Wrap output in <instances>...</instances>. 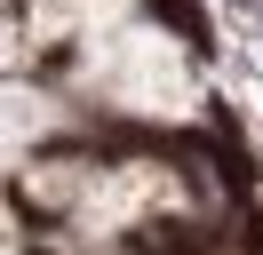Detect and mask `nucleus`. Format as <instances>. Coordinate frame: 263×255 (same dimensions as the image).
Wrapping results in <instances>:
<instances>
[{"instance_id":"obj_1","label":"nucleus","mask_w":263,"mask_h":255,"mask_svg":"<svg viewBox=\"0 0 263 255\" xmlns=\"http://www.w3.org/2000/svg\"><path fill=\"white\" fill-rule=\"evenodd\" d=\"M176 199V175L152 168V159H120V168H104L96 184H88V199L72 207L80 215L88 239H120V231H144V223H160L152 207Z\"/></svg>"},{"instance_id":"obj_2","label":"nucleus","mask_w":263,"mask_h":255,"mask_svg":"<svg viewBox=\"0 0 263 255\" xmlns=\"http://www.w3.org/2000/svg\"><path fill=\"white\" fill-rule=\"evenodd\" d=\"M96 175H104L96 159H72V152H64V159H40V168H24V175H16V191H24L32 207H80Z\"/></svg>"},{"instance_id":"obj_3","label":"nucleus","mask_w":263,"mask_h":255,"mask_svg":"<svg viewBox=\"0 0 263 255\" xmlns=\"http://www.w3.org/2000/svg\"><path fill=\"white\" fill-rule=\"evenodd\" d=\"M80 255H112V247H96V239H88V247H80Z\"/></svg>"},{"instance_id":"obj_4","label":"nucleus","mask_w":263,"mask_h":255,"mask_svg":"<svg viewBox=\"0 0 263 255\" xmlns=\"http://www.w3.org/2000/svg\"><path fill=\"white\" fill-rule=\"evenodd\" d=\"M8 255H24V247H8Z\"/></svg>"}]
</instances>
